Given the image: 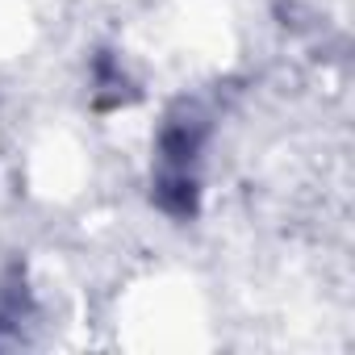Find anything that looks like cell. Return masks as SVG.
Wrapping results in <instances>:
<instances>
[{"instance_id": "1", "label": "cell", "mask_w": 355, "mask_h": 355, "mask_svg": "<svg viewBox=\"0 0 355 355\" xmlns=\"http://www.w3.org/2000/svg\"><path fill=\"white\" fill-rule=\"evenodd\" d=\"M209 138H214V113L189 96L175 101L159 121L150 159V201L171 222H193L201 214Z\"/></svg>"}, {"instance_id": "3", "label": "cell", "mask_w": 355, "mask_h": 355, "mask_svg": "<svg viewBox=\"0 0 355 355\" xmlns=\"http://www.w3.org/2000/svg\"><path fill=\"white\" fill-rule=\"evenodd\" d=\"M142 92H138V84L125 76V67H121V59L113 55V51H96L92 55V109L96 113H113V109H121V105H134Z\"/></svg>"}, {"instance_id": "2", "label": "cell", "mask_w": 355, "mask_h": 355, "mask_svg": "<svg viewBox=\"0 0 355 355\" xmlns=\"http://www.w3.org/2000/svg\"><path fill=\"white\" fill-rule=\"evenodd\" d=\"M30 326H34V297L26 288L21 268H9L0 276V347L30 343Z\"/></svg>"}]
</instances>
